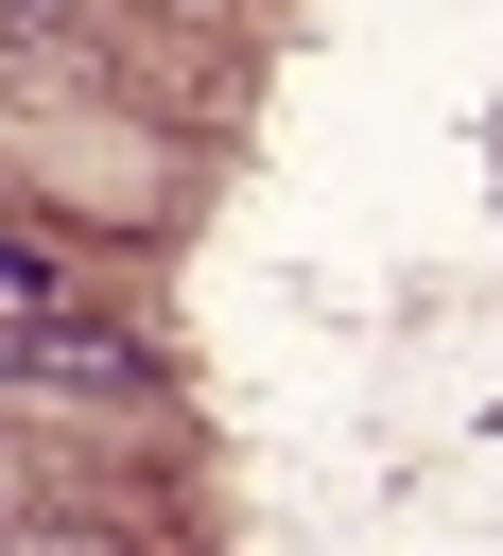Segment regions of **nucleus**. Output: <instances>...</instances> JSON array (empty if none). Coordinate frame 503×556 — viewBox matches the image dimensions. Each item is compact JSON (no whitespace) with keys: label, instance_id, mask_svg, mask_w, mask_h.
<instances>
[{"label":"nucleus","instance_id":"nucleus-1","mask_svg":"<svg viewBox=\"0 0 503 556\" xmlns=\"http://www.w3.org/2000/svg\"><path fill=\"white\" fill-rule=\"evenodd\" d=\"M0 382H104V400H121V382H156V365H139V330L69 313V295H52V261H17V243H0Z\"/></svg>","mask_w":503,"mask_h":556}]
</instances>
